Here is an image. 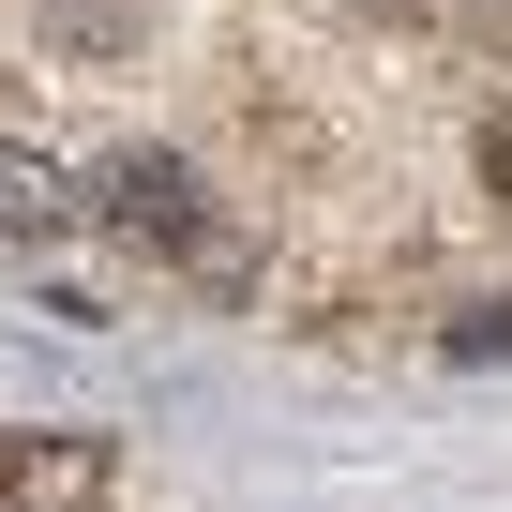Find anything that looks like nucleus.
<instances>
[{
    "mask_svg": "<svg viewBox=\"0 0 512 512\" xmlns=\"http://www.w3.org/2000/svg\"><path fill=\"white\" fill-rule=\"evenodd\" d=\"M0 497H121L106 437H0Z\"/></svg>",
    "mask_w": 512,
    "mask_h": 512,
    "instance_id": "nucleus-1",
    "label": "nucleus"
},
{
    "mask_svg": "<svg viewBox=\"0 0 512 512\" xmlns=\"http://www.w3.org/2000/svg\"><path fill=\"white\" fill-rule=\"evenodd\" d=\"M482 196H512V121H482Z\"/></svg>",
    "mask_w": 512,
    "mask_h": 512,
    "instance_id": "nucleus-2",
    "label": "nucleus"
}]
</instances>
